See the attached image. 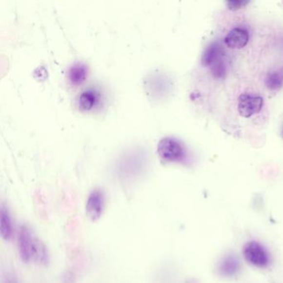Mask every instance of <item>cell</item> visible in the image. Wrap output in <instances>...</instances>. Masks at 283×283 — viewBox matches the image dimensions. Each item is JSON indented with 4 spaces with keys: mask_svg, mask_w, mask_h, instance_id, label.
I'll list each match as a JSON object with an SVG mask.
<instances>
[{
    "mask_svg": "<svg viewBox=\"0 0 283 283\" xmlns=\"http://www.w3.org/2000/svg\"><path fill=\"white\" fill-rule=\"evenodd\" d=\"M18 247L20 258L25 263L34 261L46 266L49 263L47 247L26 225H22L19 231Z\"/></svg>",
    "mask_w": 283,
    "mask_h": 283,
    "instance_id": "obj_1",
    "label": "cell"
},
{
    "mask_svg": "<svg viewBox=\"0 0 283 283\" xmlns=\"http://www.w3.org/2000/svg\"><path fill=\"white\" fill-rule=\"evenodd\" d=\"M243 253L248 263L258 268H266L272 262L268 251L258 242L247 243L243 247Z\"/></svg>",
    "mask_w": 283,
    "mask_h": 283,
    "instance_id": "obj_2",
    "label": "cell"
},
{
    "mask_svg": "<svg viewBox=\"0 0 283 283\" xmlns=\"http://www.w3.org/2000/svg\"><path fill=\"white\" fill-rule=\"evenodd\" d=\"M158 153L161 158L167 161H182L185 158L183 145L173 137L161 140L158 144Z\"/></svg>",
    "mask_w": 283,
    "mask_h": 283,
    "instance_id": "obj_3",
    "label": "cell"
},
{
    "mask_svg": "<svg viewBox=\"0 0 283 283\" xmlns=\"http://www.w3.org/2000/svg\"><path fill=\"white\" fill-rule=\"evenodd\" d=\"M263 99L255 95L243 94L239 97L238 111L243 117L248 118L261 111Z\"/></svg>",
    "mask_w": 283,
    "mask_h": 283,
    "instance_id": "obj_4",
    "label": "cell"
},
{
    "mask_svg": "<svg viewBox=\"0 0 283 283\" xmlns=\"http://www.w3.org/2000/svg\"><path fill=\"white\" fill-rule=\"evenodd\" d=\"M105 209V197L102 191L96 189L90 194L86 201V214L93 221L98 220Z\"/></svg>",
    "mask_w": 283,
    "mask_h": 283,
    "instance_id": "obj_5",
    "label": "cell"
},
{
    "mask_svg": "<svg viewBox=\"0 0 283 283\" xmlns=\"http://www.w3.org/2000/svg\"><path fill=\"white\" fill-rule=\"evenodd\" d=\"M249 40V35L244 28H233L228 33L224 39L225 44L227 47L233 49H240L247 44Z\"/></svg>",
    "mask_w": 283,
    "mask_h": 283,
    "instance_id": "obj_6",
    "label": "cell"
},
{
    "mask_svg": "<svg viewBox=\"0 0 283 283\" xmlns=\"http://www.w3.org/2000/svg\"><path fill=\"white\" fill-rule=\"evenodd\" d=\"M0 234L7 241L10 240L13 235L11 216L8 208L3 205L0 207Z\"/></svg>",
    "mask_w": 283,
    "mask_h": 283,
    "instance_id": "obj_7",
    "label": "cell"
},
{
    "mask_svg": "<svg viewBox=\"0 0 283 283\" xmlns=\"http://www.w3.org/2000/svg\"><path fill=\"white\" fill-rule=\"evenodd\" d=\"M223 59V54L221 47L218 43H214L208 47L203 53L202 61L206 67H213L214 65Z\"/></svg>",
    "mask_w": 283,
    "mask_h": 283,
    "instance_id": "obj_8",
    "label": "cell"
},
{
    "mask_svg": "<svg viewBox=\"0 0 283 283\" xmlns=\"http://www.w3.org/2000/svg\"><path fill=\"white\" fill-rule=\"evenodd\" d=\"M240 269V263L238 258L234 256H228L222 259L220 263V271L221 274L226 277H232L237 274L238 271Z\"/></svg>",
    "mask_w": 283,
    "mask_h": 283,
    "instance_id": "obj_9",
    "label": "cell"
},
{
    "mask_svg": "<svg viewBox=\"0 0 283 283\" xmlns=\"http://www.w3.org/2000/svg\"><path fill=\"white\" fill-rule=\"evenodd\" d=\"M87 75V67L81 62L75 63L70 68L68 76L69 79L73 84L81 83L85 80Z\"/></svg>",
    "mask_w": 283,
    "mask_h": 283,
    "instance_id": "obj_10",
    "label": "cell"
},
{
    "mask_svg": "<svg viewBox=\"0 0 283 283\" xmlns=\"http://www.w3.org/2000/svg\"><path fill=\"white\" fill-rule=\"evenodd\" d=\"M98 97L97 92L93 90H86L80 95L79 106L85 111H88L96 105Z\"/></svg>",
    "mask_w": 283,
    "mask_h": 283,
    "instance_id": "obj_11",
    "label": "cell"
},
{
    "mask_svg": "<svg viewBox=\"0 0 283 283\" xmlns=\"http://www.w3.org/2000/svg\"><path fill=\"white\" fill-rule=\"evenodd\" d=\"M265 83L267 88L276 91L280 89L283 85V72H274L266 76Z\"/></svg>",
    "mask_w": 283,
    "mask_h": 283,
    "instance_id": "obj_12",
    "label": "cell"
},
{
    "mask_svg": "<svg viewBox=\"0 0 283 283\" xmlns=\"http://www.w3.org/2000/svg\"><path fill=\"white\" fill-rule=\"evenodd\" d=\"M3 283H19L17 278L12 273H7L4 276V279H3Z\"/></svg>",
    "mask_w": 283,
    "mask_h": 283,
    "instance_id": "obj_13",
    "label": "cell"
},
{
    "mask_svg": "<svg viewBox=\"0 0 283 283\" xmlns=\"http://www.w3.org/2000/svg\"><path fill=\"white\" fill-rule=\"evenodd\" d=\"M244 3H247V2H242V1H233V2H229L228 4L230 6L231 9H233V7H234V9L235 8H239V7H241L242 5H243Z\"/></svg>",
    "mask_w": 283,
    "mask_h": 283,
    "instance_id": "obj_14",
    "label": "cell"
}]
</instances>
